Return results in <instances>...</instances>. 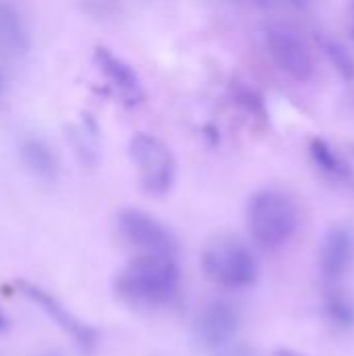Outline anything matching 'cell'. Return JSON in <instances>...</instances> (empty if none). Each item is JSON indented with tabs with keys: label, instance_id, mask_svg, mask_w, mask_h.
<instances>
[{
	"label": "cell",
	"instance_id": "obj_1",
	"mask_svg": "<svg viewBox=\"0 0 354 356\" xmlns=\"http://www.w3.org/2000/svg\"><path fill=\"white\" fill-rule=\"evenodd\" d=\"M179 290V265L169 254H138L115 277V292L136 307L169 305Z\"/></svg>",
	"mask_w": 354,
	"mask_h": 356
},
{
	"label": "cell",
	"instance_id": "obj_2",
	"mask_svg": "<svg viewBox=\"0 0 354 356\" xmlns=\"http://www.w3.org/2000/svg\"><path fill=\"white\" fill-rule=\"evenodd\" d=\"M246 225L255 244L263 250L284 248L300 225V211L294 198L277 188H265L250 196Z\"/></svg>",
	"mask_w": 354,
	"mask_h": 356
},
{
	"label": "cell",
	"instance_id": "obj_3",
	"mask_svg": "<svg viewBox=\"0 0 354 356\" xmlns=\"http://www.w3.org/2000/svg\"><path fill=\"white\" fill-rule=\"evenodd\" d=\"M200 267L209 282L225 290H244L259 280V263L252 250L234 236L211 240L202 250Z\"/></svg>",
	"mask_w": 354,
	"mask_h": 356
},
{
	"label": "cell",
	"instance_id": "obj_4",
	"mask_svg": "<svg viewBox=\"0 0 354 356\" xmlns=\"http://www.w3.org/2000/svg\"><path fill=\"white\" fill-rule=\"evenodd\" d=\"M129 159L138 171L140 188L150 196H165L177 177V161L171 148L152 134L140 131L129 140Z\"/></svg>",
	"mask_w": 354,
	"mask_h": 356
},
{
	"label": "cell",
	"instance_id": "obj_5",
	"mask_svg": "<svg viewBox=\"0 0 354 356\" xmlns=\"http://www.w3.org/2000/svg\"><path fill=\"white\" fill-rule=\"evenodd\" d=\"M117 227L123 242L140 254H177V240L171 229L146 211L127 209L119 213Z\"/></svg>",
	"mask_w": 354,
	"mask_h": 356
},
{
	"label": "cell",
	"instance_id": "obj_6",
	"mask_svg": "<svg viewBox=\"0 0 354 356\" xmlns=\"http://www.w3.org/2000/svg\"><path fill=\"white\" fill-rule=\"evenodd\" d=\"M267 54L273 65L292 81L305 83L315 75V56L309 44L290 27L271 25L265 31Z\"/></svg>",
	"mask_w": 354,
	"mask_h": 356
},
{
	"label": "cell",
	"instance_id": "obj_7",
	"mask_svg": "<svg viewBox=\"0 0 354 356\" xmlns=\"http://www.w3.org/2000/svg\"><path fill=\"white\" fill-rule=\"evenodd\" d=\"M19 290H21V294L27 298V300H31L35 307H40L71 340H73V344L83 353V355H90V353H94V348H96V344H98V332L92 327V325H88V323H83L81 319H77L58 298H54L50 292H46V290H42L40 286H35V284H29V282H19Z\"/></svg>",
	"mask_w": 354,
	"mask_h": 356
},
{
	"label": "cell",
	"instance_id": "obj_8",
	"mask_svg": "<svg viewBox=\"0 0 354 356\" xmlns=\"http://www.w3.org/2000/svg\"><path fill=\"white\" fill-rule=\"evenodd\" d=\"M240 311L227 300L209 302L194 321V340L198 346L217 350L225 348L240 330Z\"/></svg>",
	"mask_w": 354,
	"mask_h": 356
},
{
	"label": "cell",
	"instance_id": "obj_9",
	"mask_svg": "<svg viewBox=\"0 0 354 356\" xmlns=\"http://www.w3.org/2000/svg\"><path fill=\"white\" fill-rule=\"evenodd\" d=\"M354 265V232L348 225H334L319 246V273L328 286H336Z\"/></svg>",
	"mask_w": 354,
	"mask_h": 356
},
{
	"label": "cell",
	"instance_id": "obj_10",
	"mask_svg": "<svg viewBox=\"0 0 354 356\" xmlns=\"http://www.w3.org/2000/svg\"><path fill=\"white\" fill-rule=\"evenodd\" d=\"M94 65L98 73L104 77L106 86L119 96V100L127 106H138L144 100V90L138 73L129 63L117 56L113 50L98 46L94 50Z\"/></svg>",
	"mask_w": 354,
	"mask_h": 356
},
{
	"label": "cell",
	"instance_id": "obj_11",
	"mask_svg": "<svg viewBox=\"0 0 354 356\" xmlns=\"http://www.w3.org/2000/svg\"><path fill=\"white\" fill-rule=\"evenodd\" d=\"M19 159L27 173L42 184H52L58 177L61 163L54 148L40 136H23L19 140Z\"/></svg>",
	"mask_w": 354,
	"mask_h": 356
},
{
	"label": "cell",
	"instance_id": "obj_12",
	"mask_svg": "<svg viewBox=\"0 0 354 356\" xmlns=\"http://www.w3.org/2000/svg\"><path fill=\"white\" fill-rule=\"evenodd\" d=\"M31 46V35L21 8L13 0H0V54L23 56Z\"/></svg>",
	"mask_w": 354,
	"mask_h": 356
},
{
	"label": "cell",
	"instance_id": "obj_13",
	"mask_svg": "<svg viewBox=\"0 0 354 356\" xmlns=\"http://www.w3.org/2000/svg\"><path fill=\"white\" fill-rule=\"evenodd\" d=\"M309 152L313 163L321 173H325L330 179L342 181V184H353L354 175L351 167L340 159V154L323 140V138H313L309 144Z\"/></svg>",
	"mask_w": 354,
	"mask_h": 356
},
{
	"label": "cell",
	"instance_id": "obj_14",
	"mask_svg": "<svg viewBox=\"0 0 354 356\" xmlns=\"http://www.w3.org/2000/svg\"><path fill=\"white\" fill-rule=\"evenodd\" d=\"M67 138L71 140L75 154L79 161L88 167H96L100 161V146H98V127L96 123L86 115V119L77 125H71L67 129Z\"/></svg>",
	"mask_w": 354,
	"mask_h": 356
},
{
	"label": "cell",
	"instance_id": "obj_15",
	"mask_svg": "<svg viewBox=\"0 0 354 356\" xmlns=\"http://www.w3.org/2000/svg\"><path fill=\"white\" fill-rule=\"evenodd\" d=\"M317 42H319L321 52H323L325 58L330 60V65L336 69V73H338L344 81H353L354 56L346 50V46H344L338 38H334V35H330V33H321V35L317 38Z\"/></svg>",
	"mask_w": 354,
	"mask_h": 356
},
{
	"label": "cell",
	"instance_id": "obj_16",
	"mask_svg": "<svg viewBox=\"0 0 354 356\" xmlns=\"http://www.w3.org/2000/svg\"><path fill=\"white\" fill-rule=\"evenodd\" d=\"M325 317L338 327H353L354 325V302L340 290L330 288L323 298Z\"/></svg>",
	"mask_w": 354,
	"mask_h": 356
},
{
	"label": "cell",
	"instance_id": "obj_17",
	"mask_svg": "<svg viewBox=\"0 0 354 356\" xmlns=\"http://www.w3.org/2000/svg\"><path fill=\"white\" fill-rule=\"evenodd\" d=\"M217 356H259V353H257V348H252L248 344H236V346L223 348Z\"/></svg>",
	"mask_w": 354,
	"mask_h": 356
},
{
	"label": "cell",
	"instance_id": "obj_18",
	"mask_svg": "<svg viewBox=\"0 0 354 356\" xmlns=\"http://www.w3.org/2000/svg\"><path fill=\"white\" fill-rule=\"evenodd\" d=\"M273 356H305L303 353H298V350H292V348H280V350H275Z\"/></svg>",
	"mask_w": 354,
	"mask_h": 356
},
{
	"label": "cell",
	"instance_id": "obj_19",
	"mask_svg": "<svg viewBox=\"0 0 354 356\" xmlns=\"http://www.w3.org/2000/svg\"><path fill=\"white\" fill-rule=\"evenodd\" d=\"M8 325H10V321H8L6 313L0 309V334H2V332H6V330H8Z\"/></svg>",
	"mask_w": 354,
	"mask_h": 356
},
{
	"label": "cell",
	"instance_id": "obj_20",
	"mask_svg": "<svg viewBox=\"0 0 354 356\" xmlns=\"http://www.w3.org/2000/svg\"><path fill=\"white\" fill-rule=\"evenodd\" d=\"M4 90H6V75H4V71L0 69V100H2V96H4Z\"/></svg>",
	"mask_w": 354,
	"mask_h": 356
},
{
	"label": "cell",
	"instance_id": "obj_21",
	"mask_svg": "<svg viewBox=\"0 0 354 356\" xmlns=\"http://www.w3.org/2000/svg\"><path fill=\"white\" fill-rule=\"evenodd\" d=\"M353 13H354V0H353Z\"/></svg>",
	"mask_w": 354,
	"mask_h": 356
},
{
	"label": "cell",
	"instance_id": "obj_22",
	"mask_svg": "<svg viewBox=\"0 0 354 356\" xmlns=\"http://www.w3.org/2000/svg\"><path fill=\"white\" fill-rule=\"evenodd\" d=\"M48 356H58V355H48Z\"/></svg>",
	"mask_w": 354,
	"mask_h": 356
}]
</instances>
